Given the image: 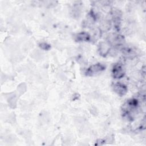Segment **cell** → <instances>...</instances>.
Wrapping results in <instances>:
<instances>
[{"label": "cell", "mask_w": 146, "mask_h": 146, "mask_svg": "<svg viewBox=\"0 0 146 146\" xmlns=\"http://www.w3.org/2000/svg\"><path fill=\"white\" fill-rule=\"evenodd\" d=\"M110 44L107 42H102L99 45V51L101 55L106 56L110 52Z\"/></svg>", "instance_id": "5b68a950"}, {"label": "cell", "mask_w": 146, "mask_h": 146, "mask_svg": "<svg viewBox=\"0 0 146 146\" xmlns=\"http://www.w3.org/2000/svg\"><path fill=\"white\" fill-rule=\"evenodd\" d=\"M113 89L116 94L120 96L124 95L127 92V87L121 83H115L113 86Z\"/></svg>", "instance_id": "277c9868"}, {"label": "cell", "mask_w": 146, "mask_h": 146, "mask_svg": "<svg viewBox=\"0 0 146 146\" xmlns=\"http://www.w3.org/2000/svg\"><path fill=\"white\" fill-rule=\"evenodd\" d=\"M90 39V35L86 32H81L76 34L75 40L76 42L87 41Z\"/></svg>", "instance_id": "8992f818"}, {"label": "cell", "mask_w": 146, "mask_h": 146, "mask_svg": "<svg viewBox=\"0 0 146 146\" xmlns=\"http://www.w3.org/2000/svg\"><path fill=\"white\" fill-rule=\"evenodd\" d=\"M40 47L43 50H48L50 48V46L46 43H42L40 44Z\"/></svg>", "instance_id": "52a82bcc"}, {"label": "cell", "mask_w": 146, "mask_h": 146, "mask_svg": "<svg viewBox=\"0 0 146 146\" xmlns=\"http://www.w3.org/2000/svg\"><path fill=\"white\" fill-rule=\"evenodd\" d=\"M105 69V67L104 65L97 63L92 65L90 66L86 71V75L88 76H92L96 74L97 73L102 71Z\"/></svg>", "instance_id": "6da1fadb"}, {"label": "cell", "mask_w": 146, "mask_h": 146, "mask_svg": "<svg viewBox=\"0 0 146 146\" xmlns=\"http://www.w3.org/2000/svg\"><path fill=\"white\" fill-rule=\"evenodd\" d=\"M124 41L123 36L118 34H111L108 36V43L113 46H119Z\"/></svg>", "instance_id": "3957f363"}, {"label": "cell", "mask_w": 146, "mask_h": 146, "mask_svg": "<svg viewBox=\"0 0 146 146\" xmlns=\"http://www.w3.org/2000/svg\"><path fill=\"white\" fill-rule=\"evenodd\" d=\"M112 74L114 78H121L125 74V70L122 64L120 63L116 64L113 67Z\"/></svg>", "instance_id": "7a4b0ae2"}]
</instances>
